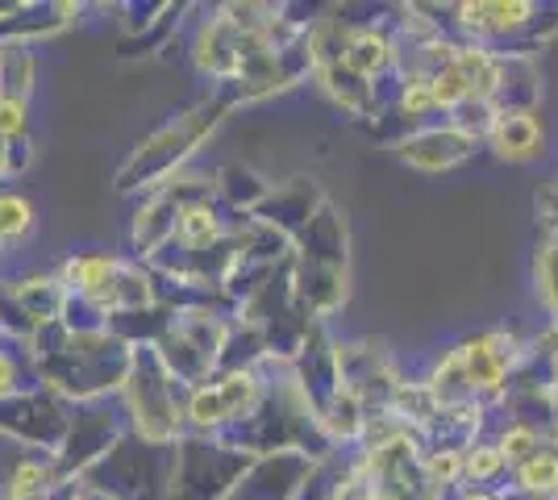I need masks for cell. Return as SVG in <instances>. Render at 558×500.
<instances>
[{
  "mask_svg": "<svg viewBox=\"0 0 558 500\" xmlns=\"http://www.w3.org/2000/svg\"><path fill=\"white\" fill-rule=\"evenodd\" d=\"M0 130H9V134L22 130V105H0Z\"/></svg>",
  "mask_w": 558,
  "mask_h": 500,
  "instance_id": "obj_9",
  "label": "cell"
},
{
  "mask_svg": "<svg viewBox=\"0 0 558 500\" xmlns=\"http://www.w3.org/2000/svg\"><path fill=\"white\" fill-rule=\"evenodd\" d=\"M25 225H29V205L25 200H0V230L22 234Z\"/></svg>",
  "mask_w": 558,
  "mask_h": 500,
  "instance_id": "obj_8",
  "label": "cell"
},
{
  "mask_svg": "<svg viewBox=\"0 0 558 500\" xmlns=\"http://www.w3.org/2000/svg\"><path fill=\"white\" fill-rule=\"evenodd\" d=\"M192 417L196 422H221V417H230V408H226V397H221V388H209V392H196V405H192Z\"/></svg>",
  "mask_w": 558,
  "mask_h": 500,
  "instance_id": "obj_7",
  "label": "cell"
},
{
  "mask_svg": "<svg viewBox=\"0 0 558 500\" xmlns=\"http://www.w3.org/2000/svg\"><path fill=\"white\" fill-rule=\"evenodd\" d=\"M505 159H534L542 150V125H537L534 109H517V113H496L484 134Z\"/></svg>",
  "mask_w": 558,
  "mask_h": 500,
  "instance_id": "obj_2",
  "label": "cell"
},
{
  "mask_svg": "<svg viewBox=\"0 0 558 500\" xmlns=\"http://www.w3.org/2000/svg\"><path fill=\"white\" fill-rule=\"evenodd\" d=\"M509 463H505V454L496 451V447H471V454L463 451V479L466 484H488L505 472Z\"/></svg>",
  "mask_w": 558,
  "mask_h": 500,
  "instance_id": "obj_5",
  "label": "cell"
},
{
  "mask_svg": "<svg viewBox=\"0 0 558 500\" xmlns=\"http://www.w3.org/2000/svg\"><path fill=\"white\" fill-rule=\"evenodd\" d=\"M180 230H184V239L192 242V246H205V242L217 234V221H213L209 209H187V214L180 217Z\"/></svg>",
  "mask_w": 558,
  "mask_h": 500,
  "instance_id": "obj_6",
  "label": "cell"
},
{
  "mask_svg": "<svg viewBox=\"0 0 558 500\" xmlns=\"http://www.w3.org/2000/svg\"><path fill=\"white\" fill-rule=\"evenodd\" d=\"M475 143L480 138H471V134L454 130V125H446V130L425 125V130H417L409 143L400 146V155H404V163L421 167V171H446V167L463 163L466 155L475 150Z\"/></svg>",
  "mask_w": 558,
  "mask_h": 500,
  "instance_id": "obj_1",
  "label": "cell"
},
{
  "mask_svg": "<svg viewBox=\"0 0 558 500\" xmlns=\"http://www.w3.org/2000/svg\"><path fill=\"white\" fill-rule=\"evenodd\" d=\"M496 451L505 454L509 467H517V463H525L534 451H542V434H537V426H530V422H512V426L500 434Z\"/></svg>",
  "mask_w": 558,
  "mask_h": 500,
  "instance_id": "obj_4",
  "label": "cell"
},
{
  "mask_svg": "<svg viewBox=\"0 0 558 500\" xmlns=\"http://www.w3.org/2000/svg\"><path fill=\"white\" fill-rule=\"evenodd\" d=\"M512 492L525 497H558V454L555 451H534L525 463L512 467Z\"/></svg>",
  "mask_w": 558,
  "mask_h": 500,
  "instance_id": "obj_3",
  "label": "cell"
},
{
  "mask_svg": "<svg viewBox=\"0 0 558 500\" xmlns=\"http://www.w3.org/2000/svg\"><path fill=\"white\" fill-rule=\"evenodd\" d=\"M34 479H38V472H34V467H22V476H17V484H13V492H9V497H13V500H22L25 492L34 488Z\"/></svg>",
  "mask_w": 558,
  "mask_h": 500,
  "instance_id": "obj_10",
  "label": "cell"
}]
</instances>
